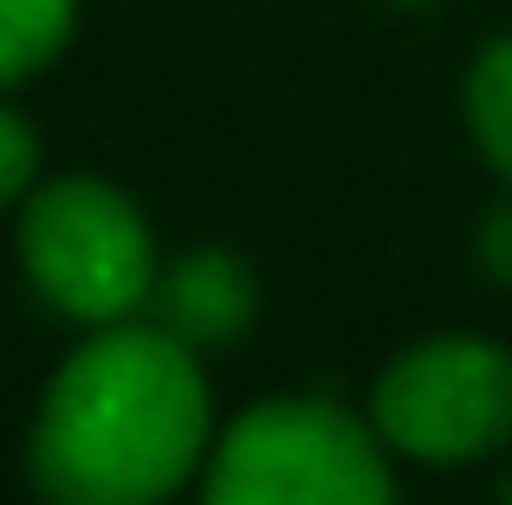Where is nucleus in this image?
<instances>
[{"instance_id": "7ed1b4c3", "label": "nucleus", "mask_w": 512, "mask_h": 505, "mask_svg": "<svg viewBox=\"0 0 512 505\" xmlns=\"http://www.w3.org/2000/svg\"><path fill=\"white\" fill-rule=\"evenodd\" d=\"M21 270L56 312L84 326H118L153 298L160 250L146 215L111 180L63 173L21 208Z\"/></svg>"}, {"instance_id": "39448f33", "label": "nucleus", "mask_w": 512, "mask_h": 505, "mask_svg": "<svg viewBox=\"0 0 512 505\" xmlns=\"http://www.w3.org/2000/svg\"><path fill=\"white\" fill-rule=\"evenodd\" d=\"M146 312H153V326H167L201 360L208 353H229L256 326V270L236 250H215V243L208 250H187V256H173V263H160Z\"/></svg>"}, {"instance_id": "20e7f679", "label": "nucleus", "mask_w": 512, "mask_h": 505, "mask_svg": "<svg viewBox=\"0 0 512 505\" xmlns=\"http://www.w3.org/2000/svg\"><path fill=\"white\" fill-rule=\"evenodd\" d=\"M395 457L429 471L485 464L512 443V353L485 333H436L395 353L367 402Z\"/></svg>"}, {"instance_id": "0eeeda50", "label": "nucleus", "mask_w": 512, "mask_h": 505, "mask_svg": "<svg viewBox=\"0 0 512 505\" xmlns=\"http://www.w3.org/2000/svg\"><path fill=\"white\" fill-rule=\"evenodd\" d=\"M77 28V0H0V84L35 77L63 56Z\"/></svg>"}, {"instance_id": "6e6552de", "label": "nucleus", "mask_w": 512, "mask_h": 505, "mask_svg": "<svg viewBox=\"0 0 512 505\" xmlns=\"http://www.w3.org/2000/svg\"><path fill=\"white\" fill-rule=\"evenodd\" d=\"M35 167H42L35 132H28L14 111H0V208H7L14 194H28V187H35Z\"/></svg>"}, {"instance_id": "f03ea898", "label": "nucleus", "mask_w": 512, "mask_h": 505, "mask_svg": "<svg viewBox=\"0 0 512 505\" xmlns=\"http://www.w3.org/2000/svg\"><path fill=\"white\" fill-rule=\"evenodd\" d=\"M201 492L215 505H381L395 492V464L374 416L277 395L215 429Z\"/></svg>"}, {"instance_id": "f257e3e1", "label": "nucleus", "mask_w": 512, "mask_h": 505, "mask_svg": "<svg viewBox=\"0 0 512 505\" xmlns=\"http://www.w3.org/2000/svg\"><path fill=\"white\" fill-rule=\"evenodd\" d=\"M215 450L201 353L167 326H104L84 339L35 416L28 471L63 505H153L180 492Z\"/></svg>"}, {"instance_id": "1a4fd4ad", "label": "nucleus", "mask_w": 512, "mask_h": 505, "mask_svg": "<svg viewBox=\"0 0 512 505\" xmlns=\"http://www.w3.org/2000/svg\"><path fill=\"white\" fill-rule=\"evenodd\" d=\"M478 263H485L492 284H512V201H499V208L485 215V229H478Z\"/></svg>"}, {"instance_id": "9b49d317", "label": "nucleus", "mask_w": 512, "mask_h": 505, "mask_svg": "<svg viewBox=\"0 0 512 505\" xmlns=\"http://www.w3.org/2000/svg\"><path fill=\"white\" fill-rule=\"evenodd\" d=\"M402 7H429V0H402Z\"/></svg>"}, {"instance_id": "423d86ee", "label": "nucleus", "mask_w": 512, "mask_h": 505, "mask_svg": "<svg viewBox=\"0 0 512 505\" xmlns=\"http://www.w3.org/2000/svg\"><path fill=\"white\" fill-rule=\"evenodd\" d=\"M464 125L485 153V167L512 187V35L485 42L471 56V77H464Z\"/></svg>"}, {"instance_id": "9d476101", "label": "nucleus", "mask_w": 512, "mask_h": 505, "mask_svg": "<svg viewBox=\"0 0 512 505\" xmlns=\"http://www.w3.org/2000/svg\"><path fill=\"white\" fill-rule=\"evenodd\" d=\"M499 492H506V499H512V471H506V478H499Z\"/></svg>"}]
</instances>
